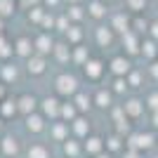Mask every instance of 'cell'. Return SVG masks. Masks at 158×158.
Returning a JSON list of instances; mask_svg holds the SVG:
<instances>
[{
  "mask_svg": "<svg viewBox=\"0 0 158 158\" xmlns=\"http://www.w3.org/2000/svg\"><path fill=\"white\" fill-rule=\"evenodd\" d=\"M14 116H19V109H17V99L7 94L5 99H0V118L7 123V120H12Z\"/></svg>",
  "mask_w": 158,
  "mask_h": 158,
  "instance_id": "obj_17",
  "label": "cell"
},
{
  "mask_svg": "<svg viewBox=\"0 0 158 158\" xmlns=\"http://www.w3.org/2000/svg\"><path fill=\"white\" fill-rule=\"evenodd\" d=\"M73 106L78 109V113H83V116H87V111L92 109V94L90 92H83V90H78V92L71 97Z\"/></svg>",
  "mask_w": 158,
  "mask_h": 158,
  "instance_id": "obj_18",
  "label": "cell"
},
{
  "mask_svg": "<svg viewBox=\"0 0 158 158\" xmlns=\"http://www.w3.org/2000/svg\"><path fill=\"white\" fill-rule=\"evenodd\" d=\"M125 146L127 149H135V151H151L156 146V132L153 130H132L125 137Z\"/></svg>",
  "mask_w": 158,
  "mask_h": 158,
  "instance_id": "obj_1",
  "label": "cell"
},
{
  "mask_svg": "<svg viewBox=\"0 0 158 158\" xmlns=\"http://www.w3.org/2000/svg\"><path fill=\"white\" fill-rule=\"evenodd\" d=\"M0 132H5V120L0 118Z\"/></svg>",
  "mask_w": 158,
  "mask_h": 158,
  "instance_id": "obj_46",
  "label": "cell"
},
{
  "mask_svg": "<svg viewBox=\"0 0 158 158\" xmlns=\"http://www.w3.org/2000/svg\"><path fill=\"white\" fill-rule=\"evenodd\" d=\"M14 52L19 54V57H24V59H28L33 54V43L28 38H19L17 43H14Z\"/></svg>",
  "mask_w": 158,
  "mask_h": 158,
  "instance_id": "obj_24",
  "label": "cell"
},
{
  "mask_svg": "<svg viewBox=\"0 0 158 158\" xmlns=\"http://www.w3.org/2000/svg\"><path fill=\"white\" fill-rule=\"evenodd\" d=\"M69 19H76V21H80L85 14H83V7H78V5H71L69 7V14H66Z\"/></svg>",
  "mask_w": 158,
  "mask_h": 158,
  "instance_id": "obj_36",
  "label": "cell"
},
{
  "mask_svg": "<svg viewBox=\"0 0 158 158\" xmlns=\"http://www.w3.org/2000/svg\"><path fill=\"white\" fill-rule=\"evenodd\" d=\"M57 26H59V31H66V28H69V17H59V19H57Z\"/></svg>",
  "mask_w": 158,
  "mask_h": 158,
  "instance_id": "obj_41",
  "label": "cell"
},
{
  "mask_svg": "<svg viewBox=\"0 0 158 158\" xmlns=\"http://www.w3.org/2000/svg\"><path fill=\"white\" fill-rule=\"evenodd\" d=\"M127 28H130V21H127V17H123V14H116V17H113V31L127 33Z\"/></svg>",
  "mask_w": 158,
  "mask_h": 158,
  "instance_id": "obj_32",
  "label": "cell"
},
{
  "mask_svg": "<svg viewBox=\"0 0 158 158\" xmlns=\"http://www.w3.org/2000/svg\"><path fill=\"white\" fill-rule=\"evenodd\" d=\"M83 153H85V158H97L99 153H104V137L97 132H90L83 139Z\"/></svg>",
  "mask_w": 158,
  "mask_h": 158,
  "instance_id": "obj_7",
  "label": "cell"
},
{
  "mask_svg": "<svg viewBox=\"0 0 158 158\" xmlns=\"http://www.w3.org/2000/svg\"><path fill=\"white\" fill-rule=\"evenodd\" d=\"M153 149H156V151H158V132H156V146H153Z\"/></svg>",
  "mask_w": 158,
  "mask_h": 158,
  "instance_id": "obj_48",
  "label": "cell"
},
{
  "mask_svg": "<svg viewBox=\"0 0 158 158\" xmlns=\"http://www.w3.org/2000/svg\"><path fill=\"white\" fill-rule=\"evenodd\" d=\"M26 2H38V0H26Z\"/></svg>",
  "mask_w": 158,
  "mask_h": 158,
  "instance_id": "obj_50",
  "label": "cell"
},
{
  "mask_svg": "<svg viewBox=\"0 0 158 158\" xmlns=\"http://www.w3.org/2000/svg\"><path fill=\"white\" fill-rule=\"evenodd\" d=\"M113 94L109 87H99L97 92L92 94V106L94 109H99V111H109V109H113L116 106V102H113Z\"/></svg>",
  "mask_w": 158,
  "mask_h": 158,
  "instance_id": "obj_12",
  "label": "cell"
},
{
  "mask_svg": "<svg viewBox=\"0 0 158 158\" xmlns=\"http://www.w3.org/2000/svg\"><path fill=\"white\" fill-rule=\"evenodd\" d=\"M24 130L33 137H38V135H45L47 132V120L40 116L38 111L31 113V116H24Z\"/></svg>",
  "mask_w": 158,
  "mask_h": 158,
  "instance_id": "obj_8",
  "label": "cell"
},
{
  "mask_svg": "<svg viewBox=\"0 0 158 158\" xmlns=\"http://www.w3.org/2000/svg\"><path fill=\"white\" fill-rule=\"evenodd\" d=\"M19 153H21V139L12 132H2L0 135V156L17 158Z\"/></svg>",
  "mask_w": 158,
  "mask_h": 158,
  "instance_id": "obj_5",
  "label": "cell"
},
{
  "mask_svg": "<svg viewBox=\"0 0 158 158\" xmlns=\"http://www.w3.org/2000/svg\"><path fill=\"white\" fill-rule=\"evenodd\" d=\"M52 54L57 57V61H59V64H66V61H71V50H69V45H64V43H54Z\"/></svg>",
  "mask_w": 158,
  "mask_h": 158,
  "instance_id": "obj_27",
  "label": "cell"
},
{
  "mask_svg": "<svg viewBox=\"0 0 158 158\" xmlns=\"http://www.w3.org/2000/svg\"><path fill=\"white\" fill-rule=\"evenodd\" d=\"M57 158H64V156H57Z\"/></svg>",
  "mask_w": 158,
  "mask_h": 158,
  "instance_id": "obj_52",
  "label": "cell"
},
{
  "mask_svg": "<svg viewBox=\"0 0 158 158\" xmlns=\"http://www.w3.org/2000/svg\"><path fill=\"white\" fill-rule=\"evenodd\" d=\"M104 151L109 153V156H116V153L120 156V153L125 151V137L118 135V132L106 135V137H104Z\"/></svg>",
  "mask_w": 158,
  "mask_h": 158,
  "instance_id": "obj_13",
  "label": "cell"
},
{
  "mask_svg": "<svg viewBox=\"0 0 158 158\" xmlns=\"http://www.w3.org/2000/svg\"><path fill=\"white\" fill-rule=\"evenodd\" d=\"M28 19H33V21H40V19H43V10H38V7H33V12L28 14Z\"/></svg>",
  "mask_w": 158,
  "mask_h": 158,
  "instance_id": "obj_40",
  "label": "cell"
},
{
  "mask_svg": "<svg viewBox=\"0 0 158 158\" xmlns=\"http://www.w3.org/2000/svg\"><path fill=\"white\" fill-rule=\"evenodd\" d=\"M123 45H125V50H127V54H137L139 52V45H142V40L135 35V33H130L127 31L125 35H123Z\"/></svg>",
  "mask_w": 158,
  "mask_h": 158,
  "instance_id": "obj_26",
  "label": "cell"
},
{
  "mask_svg": "<svg viewBox=\"0 0 158 158\" xmlns=\"http://www.w3.org/2000/svg\"><path fill=\"white\" fill-rule=\"evenodd\" d=\"M120 158H144V153H142V151H135V149H127V146H125V151L120 153Z\"/></svg>",
  "mask_w": 158,
  "mask_h": 158,
  "instance_id": "obj_39",
  "label": "cell"
},
{
  "mask_svg": "<svg viewBox=\"0 0 158 158\" xmlns=\"http://www.w3.org/2000/svg\"><path fill=\"white\" fill-rule=\"evenodd\" d=\"M149 120H151V130H153V132H158V111H156V113H151V118H149Z\"/></svg>",
  "mask_w": 158,
  "mask_h": 158,
  "instance_id": "obj_42",
  "label": "cell"
},
{
  "mask_svg": "<svg viewBox=\"0 0 158 158\" xmlns=\"http://www.w3.org/2000/svg\"><path fill=\"white\" fill-rule=\"evenodd\" d=\"M109 71H111L113 76H118V78H125L127 73L132 71V61L127 59L125 54H118V57H113V59L109 61Z\"/></svg>",
  "mask_w": 158,
  "mask_h": 158,
  "instance_id": "obj_14",
  "label": "cell"
},
{
  "mask_svg": "<svg viewBox=\"0 0 158 158\" xmlns=\"http://www.w3.org/2000/svg\"><path fill=\"white\" fill-rule=\"evenodd\" d=\"M144 106H146V111H151V113H156V111H158V90H151V92H146V97H144Z\"/></svg>",
  "mask_w": 158,
  "mask_h": 158,
  "instance_id": "obj_30",
  "label": "cell"
},
{
  "mask_svg": "<svg viewBox=\"0 0 158 158\" xmlns=\"http://www.w3.org/2000/svg\"><path fill=\"white\" fill-rule=\"evenodd\" d=\"M66 38H69V43L78 45V43H80V38H83V31H80L78 26H69V28H66Z\"/></svg>",
  "mask_w": 158,
  "mask_h": 158,
  "instance_id": "obj_33",
  "label": "cell"
},
{
  "mask_svg": "<svg viewBox=\"0 0 158 158\" xmlns=\"http://www.w3.org/2000/svg\"><path fill=\"white\" fill-rule=\"evenodd\" d=\"M5 97H7V85L0 80V99H5Z\"/></svg>",
  "mask_w": 158,
  "mask_h": 158,
  "instance_id": "obj_45",
  "label": "cell"
},
{
  "mask_svg": "<svg viewBox=\"0 0 158 158\" xmlns=\"http://www.w3.org/2000/svg\"><path fill=\"white\" fill-rule=\"evenodd\" d=\"M33 50H35V54H43V57H47V54L54 50V40L47 35V33H40L38 38L33 40Z\"/></svg>",
  "mask_w": 158,
  "mask_h": 158,
  "instance_id": "obj_19",
  "label": "cell"
},
{
  "mask_svg": "<svg viewBox=\"0 0 158 158\" xmlns=\"http://www.w3.org/2000/svg\"><path fill=\"white\" fill-rule=\"evenodd\" d=\"M78 90H80V83H78V78H76L73 73L61 71L59 76L54 78V94L59 99H71Z\"/></svg>",
  "mask_w": 158,
  "mask_h": 158,
  "instance_id": "obj_2",
  "label": "cell"
},
{
  "mask_svg": "<svg viewBox=\"0 0 158 158\" xmlns=\"http://www.w3.org/2000/svg\"><path fill=\"white\" fill-rule=\"evenodd\" d=\"M120 109H123V113H125L127 120H139L142 116L146 113V106H144V99L137 97V94H130V97H125V102L120 104Z\"/></svg>",
  "mask_w": 158,
  "mask_h": 158,
  "instance_id": "obj_4",
  "label": "cell"
},
{
  "mask_svg": "<svg viewBox=\"0 0 158 158\" xmlns=\"http://www.w3.org/2000/svg\"><path fill=\"white\" fill-rule=\"evenodd\" d=\"M61 156L64 158H85V153H83V142L76 137H69L61 144Z\"/></svg>",
  "mask_w": 158,
  "mask_h": 158,
  "instance_id": "obj_15",
  "label": "cell"
},
{
  "mask_svg": "<svg viewBox=\"0 0 158 158\" xmlns=\"http://www.w3.org/2000/svg\"><path fill=\"white\" fill-rule=\"evenodd\" d=\"M59 109H61V99L57 97V94H47V97L40 99V104H38V113L47 123L59 120Z\"/></svg>",
  "mask_w": 158,
  "mask_h": 158,
  "instance_id": "obj_3",
  "label": "cell"
},
{
  "mask_svg": "<svg viewBox=\"0 0 158 158\" xmlns=\"http://www.w3.org/2000/svg\"><path fill=\"white\" fill-rule=\"evenodd\" d=\"M149 71H151V76H153V80H158V61H153L151 66H149Z\"/></svg>",
  "mask_w": 158,
  "mask_h": 158,
  "instance_id": "obj_44",
  "label": "cell"
},
{
  "mask_svg": "<svg viewBox=\"0 0 158 158\" xmlns=\"http://www.w3.org/2000/svg\"><path fill=\"white\" fill-rule=\"evenodd\" d=\"M87 12H90V17H94V19H102V17H104V5H102V2H90Z\"/></svg>",
  "mask_w": 158,
  "mask_h": 158,
  "instance_id": "obj_34",
  "label": "cell"
},
{
  "mask_svg": "<svg viewBox=\"0 0 158 158\" xmlns=\"http://www.w3.org/2000/svg\"><path fill=\"white\" fill-rule=\"evenodd\" d=\"M47 135H50V142H57V144H64L66 139L71 137V130H69V123H64V120H52V123H47Z\"/></svg>",
  "mask_w": 158,
  "mask_h": 158,
  "instance_id": "obj_10",
  "label": "cell"
},
{
  "mask_svg": "<svg viewBox=\"0 0 158 158\" xmlns=\"http://www.w3.org/2000/svg\"><path fill=\"white\" fill-rule=\"evenodd\" d=\"M69 130H71V137H76V139H80V142H83V139L92 132L90 118H87V116H83V113H80V116H76V118L69 123Z\"/></svg>",
  "mask_w": 158,
  "mask_h": 158,
  "instance_id": "obj_11",
  "label": "cell"
},
{
  "mask_svg": "<svg viewBox=\"0 0 158 158\" xmlns=\"http://www.w3.org/2000/svg\"><path fill=\"white\" fill-rule=\"evenodd\" d=\"M0 26H2V24H0ZM0 31H2V28H0Z\"/></svg>",
  "mask_w": 158,
  "mask_h": 158,
  "instance_id": "obj_53",
  "label": "cell"
},
{
  "mask_svg": "<svg viewBox=\"0 0 158 158\" xmlns=\"http://www.w3.org/2000/svg\"><path fill=\"white\" fill-rule=\"evenodd\" d=\"M139 52L144 54L149 61H153V59H158V43L153 38H149V40H142V45H139Z\"/></svg>",
  "mask_w": 158,
  "mask_h": 158,
  "instance_id": "obj_23",
  "label": "cell"
},
{
  "mask_svg": "<svg viewBox=\"0 0 158 158\" xmlns=\"http://www.w3.org/2000/svg\"><path fill=\"white\" fill-rule=\"evenodd\" d=\"M26 158H52V151L43 142H31L26 146Z\"/></svg>",
  "mask_w": 158,
  "mask_h": 158,
  "instance_id": "obj_20",
  "label": "cell"
},
{
  "mask_svg": "<svg viewBox=\"0 0 158 158\" xmlns=\"http://www.w3.org/2000/svg\"><path fill=\"white\" fill-rule=\"evenodd\" d=\"M71 2H78V0H71Z\"/></svg>",
  "mask_w": 158,
  "mask_h": 158,
  "instance_id": "obj_51",
  "label": "cell"
},
{
  "mask_svg": "<svg viewBox=\"0 0 158 158\" xmlns=\"http://www.w3.org/2000/svg\"><path fill=\"white\" fill-rule=\"evenodd\" d=\"M10 54H12V45L0 35V57H10Z\"/></svg>",
  "mask_w": 158,
  "mask_h": 158,
  "instance_id": "obj_37",
  "label": "cell"
},
{
  "mask_svg": "<svg viewBox=\"0 0 158 158\" xmlns=\"http://www.w3.org/2000/svg\"><path fill=\"white\" fill-rule=\"evenodd\" d=\"M151 158H158V151H156V153H153V156H151Z\"/></svg>",
  "mask_w": 158,
  "mask_h": 158,
  "instance_id": "obj_49",
  "label": "cell"
},
{
  "mask_svg": "<svg viewBox=\"0 0 158 158\" xmlns=\"http://www.w3.org/2000/svg\"><path fill=\"white\" fill-rule=\"evenodd\" d=\"M146 0H127V7H130L132 12H139V10H144Z\"/></svg>",
  "mask_w": 158,
  "mask_h": 158,
  "instance_id": "obj_38",
  "label": "cell"
},
{
  "mask_svg": "<svg viewBox=\"0 0 158 158\" xmlns=\"http://www.w3.org/2000/svg\"><path fill=\"white\" fill-rule=\"evenodd\" d=\"M83 73H85V78H87V80L99 83V80L104 78V73H106V64L99 59V57H90V59L83 64Z\"/></svg>",
  "mask_w": 158,
  "mask_h": 158,
  "instance_id": "obj_6",
  "label": "cell"
},
{
  "mask_svg": "<svg viewBox=\"0 0 158 158\" xmlns=\"http://www.w3.org/2000/svg\"><path fill=\"white\" fill-rule=\"evenodd\" d=\"M57 2H59V0H47V5H57Z\"/></svg>",
  "mask_w": 158,
  "mask_h": 158,
  "instance_id": "obj_47",
  "label": "cell"
},
{
  "mask_svg": "<svg viewBox=\"0 0 158 158\" xmlns=\"http://www.w3.org/2000/svg\"><path fill=\"white\" fill-rule=\"evenodd\" d=\"M125 80H127V87H132V90H139V87L144 85V76H142L139 69H132V71L125 76Z\"/></svg>",
  "mask_w": 158,
  "mask_h": 158,
  "instance_id": "obj_28",
  "label": "cell"
},
{
  "mask_svg": "<svg viewBox=\"0 0 158 158\" xmlns=\"http://www.w3.org/2000/svg\"><path fill=\"white\" fill-rule=\"evenodd\" d=\"M109 90H111L113 97H123V94H125L130 87H127V80H125V78H118V76H113L111 85H109Z\"/></svg>",
  "mask_w": 158,
  "mask_h": 158,
  "instance_id": "obj_25",
  "label": "cell"
},
{
  "mask_svg": "<svg viewBox=\"0 0 158 158\" xmlns=\"http://www.w3.org/2000/svg\"><path fill=\"white\" fill-rule=\"evenodd\" d=\"M14 14V2L12 0H0V17H10Z\"/></svg>",
  "mask_w": 158,
  "mask_h": 158,
  "instance_id": "obj_35",
  "label": "cell"
},
{
  "mask_svg": "<svg viewBox=\"0 0 158 158\" xmlns=\"http://www.w3.org/2000/svg\"><path fill=\"white\" fill-rule=\"evenodd\" d=\"M97 43H99L102 47L111 45V43H113V33H111V28H99V31H97Z\"/></svg>",
  "mask_w": 158,
  "mask_h": 158,
  "instance_id": "obj_31",
  "label": "cell"
},
{
  "mask_svg": "<svg viewBox=\"0 0 158 158\" xmlns=\"http://www.w3.org/2000/svg\"><path fill=\"white\" fill-rule=\"evenodd\" d=\"M149 33H151V38H153V40H156V43H158V21H156V24H151V28H149Z\"/></svg>",
  "mask_w": 158,
  "mask_h": 158,
  "instance_id": "obj_43",
  "label": "cell"
},
{
  "mask_svg": "<svg viewBox=\"0 0 158 158\" xmlns=\"http://www.w3.org/2000/svg\"><path fill=\"white\" fill-rule=\"evenodd\" d=\"M17 109H19V116H31V113L38 111V104H40V99L35 97V94L31 92H21L17 94Z\"/></svg>",
  "mask_w": 158,
  "mask_h": 158,
  "instance_id": "obj_9",
  "label": "cell"
},
{
  "mask_svg": "<svg viewBox=\"0 0 158 158\" xmlns=\"http://www.w3.org/2000/svg\"><path fill=\"white\" fill-rule=\"evenodd\" d=\"M0 80H2L5 85L17 83V80H19V69H17L14 64H5L2 69H0Z\"/></svg>",
  "mask_w": 158,
  "mask_h": 158,
  "instance_id": "obj_22",
  "label": "cell"
},
{
  "mask_svg": "<svg viewBox=\"0 0 158 158\" xmlns=\"http://www.w3.org/2000/svg\"><path fill=\"white\" fill-rule=\"evenodd\" d=\"M26 71L28 76H33V78H38V76H43V73L47 71V61L43 54H31L26 59Z\"/></svg>",
  "mask_w": 158,
  "mask_h": 158,
  "instance_id": "obj_16",
  "label": "cell"
},
{
  "mask_svg": "<svg viewBox=\"0 0 158 158\" xmlns=\"http://www.w3.org/2000/svg\"><path fill=\"white\" fill-rule=\"evenodd\" d=\"M87 59H90V52H87V47H83V45H76V52L71 54V61H73L76 66H83Z\"/></svg>",
  "mask_w": 158,
  "mask_h": 158,
  "instance_id": "obj_29",
  "label": "cell"
},
{
  "mask_svg": "<svg viewBox=\"0 0 158 158\" xmlns=\"http://www.w3.org/2000/svg\"><path fill=\"white\" fill-rule=\"evenodd\" d=\"M76 116H80L78 109L73 106L71 99H61V109H59V120H64V123H71Z\"/></svg>",
  "mask_w": 158,
  "mask_h": 158,
  "instance_id": "obj_21",
  "label": "cell"
}]
</instances>
